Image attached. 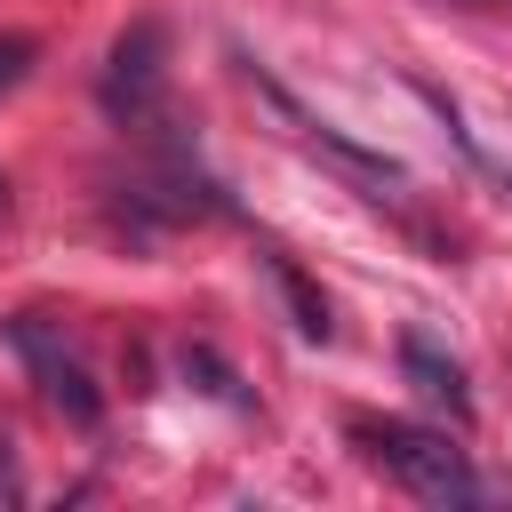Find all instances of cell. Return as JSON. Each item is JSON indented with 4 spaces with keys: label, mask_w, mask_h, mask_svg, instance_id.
Segmentation results:
<instances>
[{
    "label": "cell",
    "mask_w": 512,
    "mask_h": 512,
    "mask_svg": "<svg viewBox=\"0 0 512 512\" xmlns=\"http://www.w3.org/2000/svg\"><path fill=\"white\" fill-rule=\"evenodd\" d=\"M352 440L368 448L376 472H392L416 504H472L480 480H472V456L448 440V432H424V424H400V416H360Z\"/></svg>",
    "instance_id": "cell-1"
},
{
    "label": "cell",
    "mask_w": 512,
    "mask_h": 512,
    "mask_svg": "<svg viewBox=\"0 0 512 512\" xmlns=\"http://www.w3.org/2000/svg\"><path fill=\"white\" fill-rule=\"evenodd\" d=\"M240 72H248V88H256V96H264V104H272V112L288 120V136H296V144H304L312 160H328L336 176H352V184H360V192H368L376 208H408V168H400L392 152H368L360 136H344V128L312 120V112H304V104H296V96H288L280 80H264L256 64H240Z\"/></svg>",
    "instance_id": "cell-2"
},
{
    "label": "cell",
    "mask_w": 512,
    "mask_h": 512,
    "mask_svg": "<svg viewBox=\"0 0 512 512\" xmlns=\"http://www.w3.org/2000/svg\"><path fill=\"white\" fill-rule=\"evenodd\" d=\"M160 88H168V24L160 16H136L112 40V64H104V112L120 128H136V120L160 112Z\"/></svg>",
    "instance_id": "cell-3"
},
{
    "label": "cell",
    "mask_w": 512,
    "mask_h": 512,
    "mask_svg": "<svg viewBox=\"0 0 512 512\" xmlns=\"http://www.w3.org/2000/svg\"><path fill=\"white\" fill-rule=\"evenodd\" d=\"M8 336H16V352L32 360V376H40V400H48V408H56L64 424L96 432V424H104V392H96V376H88V368H80V360L64 352V336H56V328H48L40 312H24V320H16Z\"/></svg>",
    "instance_id": "cell-4"
},
{
    "label": "cell",
    "mask_w": 512,
    "mask_h": 512,
    "mask_svg": "<svg viewBox=\"0 0 512 512\" xmlns=\"http://www.w3.org/2000/svg\"><path fill=\"white\" fill-rule=\"evenodd\" d=\"M400 376H408L432 408H448V424H472V384H464V368H456L432 336H400Z\"/></svg>",
    "instance_id": "cell-5"
},
{
    "label": "cell",
    "mask_w": 512,
    "mask_h": 512,
    "mask_svg": "<svg viewBox=\"0 0 512 512\" xmlns=\"http://www.w3.org/2000/svg\"><path fill=\"white\" fill-rule=\"evenodd\" d=\"M264 272H272V288L288 296L296 328H304L312 344H328V328H336V320H328V296H320V288L304 280V264H296V256H280V248H264Z\"/></svg>",
    "instance_id": "cell-6"
},
{
    "label": "cell",
    "mask_w": 512,
    "mask_h": 512,
    "mask_svg": "<svg viewBox=\"0 0 512 512\" xmlns=\"http://www.w3.org/2000/svg\"><path fill=\"white\" fill-rule=\"evenodd\" d=\"M184 376H200V392H216V400H248V392H240V376H232L208 344H184Z\"/></svg>",
    "instance_id": "cell-7"
},
{
    "label": "cell",
    "mask_w": 512,
    "mask_h": 512,
    "mask_svg": "<svg viewBox=\"0 0 512 512\" xmlns=\"http://www.w3.org/2000/svg\"><path fill=\"white\" fill-rule=\"evenodd\" d=\"M32 64H40V40L32 32H0V96H16L32 80Z\"/></svg>",
    "instance_id": "cell-8"
},
{
    "label": "cell",
    "mask_w": 512,
    "mask_h": 512,
    "mask_svg": "<svg viewBox=\"0 0 512 512\" xmlns=\"http://www.w3.org/2000/svg\"><path fill=\"white\" fill-rule=\"evenodd\" d=\"M8 504H24V472H16V456H8V440H0V512Z\"/></svg>",
    "instance_id": "cell-9"
},
{
    "label": "cell",
    "mask_w": 512,
    "mask_h": 512,
    "mask_svg": "<svg viewBox=\"0 0 512 512\" xmlns=\"http://www.w3.org/2000/svg\"><path fill=\"white\" fill-rule=\"evenodd\" d=\"M0 216H8V176H0Z\"/></svg>",
    "instance_id": "cell-10"
}]
</instances>
